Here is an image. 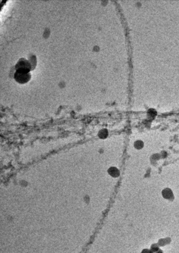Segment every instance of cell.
Here are the masks:
<instances>
[{
    "instance_id": "cell-1",
    "label": "cell",
    "mask_w": 179,
    "mask_h": 253,
    "mask_svg": "<svg viewBox=\"0 0 179 253\" xmlns=\"http://www.w3.org/2000/svg\"><path fill=\"white\" fill-rule=\"evenodd\" d=\"M16 71L21 73H28L32 69V65L30 61L24 58H21L15 65Z\"/></svg>"
},
{
    "instance_id": "cell-2",
    "label": "cell",
    "mask_w": 179,
    "mask_h": 253,
    "mask_svg": "<svg viewBox=\"0 0 179 253\" xmlns=\"http://www.w3.org/2000/svg\"><path fill=\"white\" fill-rule=\"evenodd\" d=\"M31 75L30 73H21L16 71L14 74L15 80L18 83L24 84L29 81L31 79Z\"/></svg>"
},
{
    "instance_id": "cell-3",
    "label": "cell",
    "mask_w": 179,
    "mask_h": 253,
    "mask_svg": "<svg viewBox=\"0 0 179 253\" xmlns=\"http://www.w3.org/2000/svg\"><path fill=\"white\" fill-rule=\"evenodd\" d=\"M108 173L112 177H117L119 175L120 172L117 168L115 167H112L109 169Z\"/></svg>"
},
{
    "instance_id": "cell-4",
    "label": "cell",
    "mask_w": 179,
    "mask_h": 253,
    "mask_svg": "<svg viewBox=\"0 0 179 253\" xmlns=\"http://www.w3.org/2000/svg\"><path fill=\"white\" fill-rule=\"evenodd\" d=\"M162 194L165 198L169 199L173 196V193L170 189L165 188L162 192Z\"/></svg>"
},
{
    "instance_id": "cell-5",
    "label": "cell",
    "mask_w": 179,
    "mask_h": 253,
    "mask_svg": "<svg viewBox=\"0 0 179 253\" xmlns=\"http://www.w3.org/2000/svg\"><path fill=\"white\" fill-rule=\"evenodd\" d=\"M144 144L143 142L141 140H137L134 143V147L135 149L140 150L144 147Z\"/></svg>"
},
{
    "instance_id": "cell-6",
    "label": "cell",
    "mask_w": 179,
    "mask_h": 253,
    "mask_svg": "<svg viewBox=\"0 0 179 253\" xmlns=\"http://www.w3.org/2000/svg\"><path fill=\"white\" fill-rule=\"evenodd\" d=\"M108 136V132L106 129H102L98 133V136L100 138L104 139Z\"/></svg>"
}]
</instances>
